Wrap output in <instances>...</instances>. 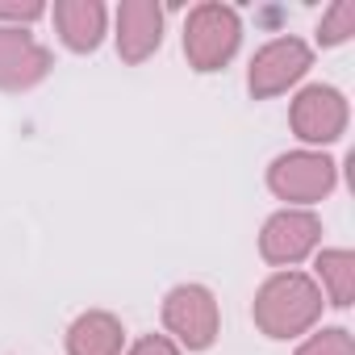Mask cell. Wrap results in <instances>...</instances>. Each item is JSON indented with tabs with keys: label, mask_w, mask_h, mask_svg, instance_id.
Masks as SVG:
<instances>
[{
	"label": "cell",
	"mask_w": 355,
	"mask_h": 355,
	"mask_svg": "<svg viewBox=\"0 0 355 355\" xmlns=\"http://www.w3.org/2000/svg\"><path fill=\"white\" fill-rule=\"evenodd\" d=\"M293 130L305 142H334L347 130V101L334 88H305L293 105Z\"/></svg>",
	"instance_id": "5"
},
{
	"label": "cell",
	"mask_w": 355,
	"mask_h": 355,
	"mask_svg": "<svg viewBox=\"0 0 355 355\" xmlns=\"http://www.w3.org/2000/svg\"><path fill=\"white\" fill-rule=\"evenodd\" d=\"M239 46V13L222 9V5H201L189 17L184 30V51L193 59L197 71H218Z\"/></svg>",
	"instance_id": "2"
},
{
	"label": "cell",
	"mask_w": 355,
	"mask_h": 355,
	"mask_svg": "<svg viewBox=\"0 0 355 355\" xmlns=\"http://www.w3.org/2000/svg\"><path fill=\"white\" fill-rule=\"evenodd\" d=\"M163 322L171 326V334H180L193 351L209 347L218 334V305L201 284H180L167 305H163Z\"/></svg>",
	"instance_id": "3"
},
{
	"label": "cell",
	"mask_w": 355,
	"mask_h": 355,
	"mask_svg": "<svg viewBox=\"0 0 355 355\" xmlns=\"http://www.w3.org/2000/svg\"><path fill=\"white\" fill-rule=\"evenodd\" d=\"M272 189L284 201H322L334 189V163L326 155H284L272 163Z\"/></svg>",
	"instance_id": "4"
},
{
	"label": "cell",
	"mask_w": 355,
	"mask_h": 355,
	"mask_svg": "<svg viewBox=\"0 0 355 355\" xmlns=\"http://www.w3.org/2000/svg\"><path fill=\"white\" fill-rule=\"evenodd\" d=\"M318 243V218L313 214H276L268 226H263V239H259V251L268 263H297L313 251Z\"/></svg>",
	"instance_id": "7"
},
{
	"label": "cell",
	"mask_w": 355,
	"mask_h": 355,
	"mask_svg": "<svg viewBox=\"0 0 355 355\" xmlns=\"http://www.w3.org/2000/svg\"><path fill=\"white\" fill-rule=\"evenodd\" d=\"M309 67V46L297 42V38H280V42H268L255 63H251V92L255 96H276L284 92L293 80H301Z\"/></svg>",
	"instance_id": "6"
},
{
	"label": "cell",
	"mask_w": 355,
	"mask_h": 355,
	"mask_svg": "<svg viewBox=\"0 0 355 355\" xmlns=\"http://www.w3.org/2000/svg\"><path fill=\"white\" fill-rule=\"evenodd\" d=\"M318 313H322V293L301 272L272 276L255 297V322L272 338H293V334L309 330L318 322Z\"/></svg>",
	"instance_id": "1"
},
{
	"label": "cell",
	"mask_w": 355,
	"mask_h": 355,
	"mask_svg": "<svg viewBox=\"0 0 355 355\" xmlns=\"http://www.w3.org/2000/svg\"><path fill=\"white\" fill-rule=\"evenodd\" d=\"M297 355H355V347H351V334L347 330H322Z\"/></svg>",
	"instance_id": "13"
},
{
	"label": "cell",
	"mask_w": 355,
	"mask_h": 355,
	"mask_svg": "<svg viewBox=\"0 0 355 355\" xmlns=\"http://www.w3.org/2000/svg\"><path fill=\"white\" fill-rule=\"evenodd\" d=\"M71 355H117L121 351V326L109 313H84L67 334Z\"/></svg>",
	"instance_id": "11"
},
{
	"label": "cell",
	"mask_w": 355,
	"mask_h": 355,
	"mask_svg": "<svg viewBox=\"0 0 355 355\" xmlns=\"http://www.w3.org/2000/svg\"><path fill=\"white\" fill-rule=\"evenodd\" d=\"M130 355H180V351H175L167 338H159V334H150V338H142Z\"/></svg>",
	"instance_id": "15"
},
{
	"label": "cell",
	"mask_w": 355,
	"mask_h": 355,
	"mask_svg": "<svg viewBox=\"0 0 355 355\" xmlns=\"http://www.w3.org/2000/svg\"><path fill=\"white\" fill-rule=\"evenodd\" d=\"M42 13V5H0V17H38Z\"/></svg>",
	"instance_id": "16"
},
{
	"label": "cell",
	"mask_w": 355,
	"mask_h": 355,
	"mask_svg": "<svg viewBox=\"0 0 355 355\" xmlns=\"http://www.w3.org/2000/svg\"><path fill=\"white\" fill-rule=\"evenodd\" d=\"M351 26H355V5H334V9H330V17L322 21L318 38H322L326 46H334V42L351 38Z\"/></svg>",
	"instance_id": "14"
},
{
	"label": "cell",
	"mask_w": 355,
	"mask_h": 355,
	"mask_svg": "<svg viewBox=\"0 0 355 355\" xmlns=\"http://www.w3.org/2000/svg\"><path fill=\"white\" fill-rule=\"evenodd\" d=\"M318 272L330 288L334 305H351V288H355V255L351 251H322Z\"/></svg>",
	"instance_id": "12"
},
{
	"label": "cell",
	"mask_w": 355,
	"mask_h": 355,
	"mask_svg": "<svg viewBox=\"0 0 355 355\" xmlns=\"http://www.w3.org/2000/svg\"><path fill=\"white\" fill-rule=\"evenodd\" d=\"M117 46H121V59L138 63L146 59L155 46H159V30H163V13L150 5V0H134V5H121L117 13Z\"/></svg>",
	"instance_id": "9"
},
{
	"label": "cell",
	"mask_w": 355,
	"mask_h": 355,
	"mask_svg": "<svg viewBox=\"0 0 355 355\" xmlns=\"http://www.w3.org/2000/svg\"><path fill=\"white\" fill-rule=\"evenodd\" d=\"M55 21H59L63 42L71 51H96V42L105 34V9L96 0H67V5H55Z\"/></svg>",
	"instance_id": "10"
},
{
	"label": "cell",
	"mask_w": 355,
	"mask_h": 355,
	"mask_svg": "<svg viewBox=\"0 0 355 355\" xmlns=\"http://www.w3.org/2000/svg\"><path fill=\"white\" fill-rule=\"evenodd\" d=\"M51 71V55L21 30H0V84L30 88Z\"/></svg>",
	"instance_id": "8"
}]
</instances>
